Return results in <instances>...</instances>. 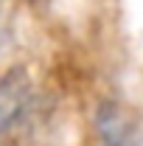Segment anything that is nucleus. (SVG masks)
<instances>
[{
    "label": "nucleus",
    "instance_id": "1",
    "mask_svg": "<svg viewBox=\"0 0 143 146\" xmlns=\"http://www.w3.org/2000/svg\"><path fill=\"white\" fill-rule=\"evenodd\" d=\"M95 146H140V121L121 101H98L90 115Z\"/></svg>",
    "mask_w": 143,
    "mask_h": 146
},
{
    "label": "nucleus",
    "instance_id": "2",
    "mask_svg": "<svg viewBox=\"0 0 143 146\" xmlns=\"http://www.w3.org/2000/svg\"><path fill=\"white\" fill-rule=\"evenodd\" d=\"M34 98V84L25 70H6L0 76V138L25 115Z\"/></svg>",
    "mask_w": 143,
    "mask_h": 146
},
{
    "label": "nucleus",
    "instance_id": "3",
    "mask_svg": "<svg viewBox=\"0 0 143 146\" xmlns=\"http://www.w3.org/2000/svg\"><path fill=\"white\" fill-rule=\"evenodd\" d=\"M0 146H9V143H0Z\"/></svg>",
    "mask_w": 143,
    "mask_h": 146
}]
</instances>
